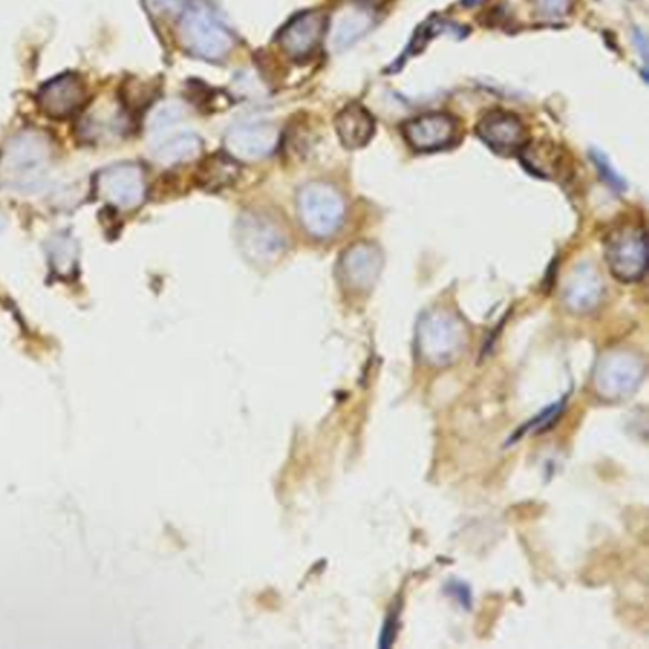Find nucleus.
I'll return each mask as SVG.
<instances>
[{"mask_svg":"<svg viewBox=\"0 0 649 649\" xmlns=\"http://www.w3.org/2000/svg\"><path fill=\"white\" fill-rule=\"evenodd\" d=\"M403 136L420 153L442 151L457 137V122L446 113H427L406 122Z\"/></svg>","mask_w":649,"mask_h":649,"instance_id":"10","label":"nucleus"},{"mask_svg":"<svg viewBox=\"0 0 649 649\" xmlns=\"http://www.w3.org/2000/svg\"><path fill=\"white\" fill-rule=\"evenodd\" d=\"M605 256L614 277L622 282H637L647 270L646 233L639 227H620L610 233Z\"/></svg>","mask_w":649,"mask_h":649,"instance_id":"5","label":"nucleus"},{"mask_svg":"<svg viewBox=\"0 0 649 649\" xmlns=\"http://www.w3.org/2000/svg\"><path fill=\"white\" fill-rule=\"evenodd\" d=\"M340 143L350 151L362 148L371 142L375 124L374 119L363 105L352 103L341 111L336 120Z\"/></svg>","mask_w":649,"mask_h":649,"instance_id":"16","label":"nucleus"},{"mask_svg":"<svg viewBox=\"0 0 649 649\" xmlns=\"http://www.w3.org/2000/svg\"><path fill=\"white\" fill-rule=\"evenodd\" d=\"M643 374L640 359L627 350L605 354L596 368V383L607 392H627L636 388Z\"/></svg>","mask_w":649,"mask_h":649,"instance_id":"14","label":"nucleus"},{"mask_svg":"<svg viewBox=\"0 0 649 649\" xmlns=\"http://www.w3.org/2000/svg\"><path fill=\"white\" fill-rule=\"evenodd\" d=\"M279 134L266 121L240 122L229 130L225 138L227 154L238 162H258L276 151Z\"/></svg>","mask_w":649,"mask_h":649,"instance_id":"8","label":"nucleus"},{"mask_svg":"<svg viewBox=\"0 0 649 649\" xmlns=\"http://www.w3.org/2000/svg\"><path fill=\"white\" fill-rule=\"evenodd\" d=\"M519 153L525 169L542 179L559 181L568 173L565 155L554 144H526Z\"/></svg>","mask_w":649,"mask_h":649,"instance_id":"17","label":"nucleus"},{"mask_svg":"<svg viewBox=\"0 0 649 649\" xmlns=\"http://www.w3.org/2000/svg\"><path fill=\"white\" fill-rule=\"evenodd\" d=\"M155 159L163 165H177L197 159L202 153L200 138L189 131H171L153 140Z\"/></svg>","mask_w":649,"mask_h":649,"instance_id":"18","label":"nucleus"},{"mask_svg":"<svg viewBox=\"0 0 649 649\" xmlns=\"http://www.w3.org/2000/svg\"><path fill=\"white\" fill-rule=\"evenodd\" d=\"M398 633V616L396 614H392V616L385 621V625L382 630L381 636V647L382 648H390L393 643L394 637Z\"/></svg>","mask_w":649,"mask_h":649,"instance_id":"25","label":"nucleus"},{"mask_svg":"<svg viewBox=\"0 0 649 649\" xmlns=\"http://www.w3.org/2000/svg\"><path fill=\"white\" fill-rule=\"evenodd\" d=\"M184 0H145V6L148 11L154 14H173L181 10Z\"/></svg>","mask_w":649,"mask_h":649,"instance_id":"24","label":"nucleus"},{"mask_svg":"<svg viewBox=\"0 0 649 649\" xmlns=\"http://www.w3.org/2000/svg\"><path fill=\"white\" fill-rule=\"evenodd\" d=\"M183 45L200 59L217 61L229 54L234 39L204 0H193L181 21Z\"/></svg>","mask_w":649,"mask_h":649,"instance_id":"3","label":"nucleus"},{"mask_svg":"<svg viewBox=\"0 0 649 649\" xmlns=\"http://www.w3.org/2000/svg\"><path fill=\"white\" fill-rule=\"evenodd\" d=\"M240 177L238 161L229 154H216L199 165L197 184L207 192L223 190Z\"/></svg>","mask_w":649,"mask_h":649,"instance_id":"19","label":"nucleus"},{"mask_svg":"<svg viewBox=\"0 0 649 649\" xmlns=\"http://www.w3.org/2000/svg\"><path fill=\"white\" fill-rule=\"evenodd\" d=\"M604 296V280L590 265H581L568 276L564 298L569 310L577 313L590 312L599 306Z\"/></svg>","mask_w":649,"mask_h":649,"instance_id":"15","label":"nucleus"},{"mask_svg":"<svg viewBox=\"0 0 649 649\" xmlns=\"http://www.w3.org/2000/svg\"><path fill=\"white\" fill-rule=\"evenodd\" d=\"M485 2L486 0H462V4L467 8L478 7Z\"/></svg>","mask_w":649,"mask_h":649,"instance_id":"28","label":"nucleus"},{"mask_svg":"<svg viewBox=\"0 0 649 649\" xmlns=\"http://www.w3.org/2000/svg\"><path fill=\"white\" fill-rule=\"evenodd\" d=\"M566 408V399L560 400L556 403H552L548 408L543 410L540 414L533 418L529 423L523 425L517 432L511 437V442L508 444H513L517 441H521L522 437L534 430V433H543L547 432L548 429L556 424V421L564 414Z\"/></svg>","mask_w":649,"mask_h":649,"instance_id":"22","label":"nucleus"},{"mask_svg":"<svg viewBox=\"0 0 649 649\" xmlns=\"http://www.w3.org/2000/svg\"><path fill=\"white\" fill-rule=\"evenodd\" d=\"M327 19L321 12L309 11L295 17L279 33V45L289 58H310L320 47Z\"/></svg>","mask_w":649,"mask_h":649,"instance_id":"12","label":"nucleus"},{"mask_svg":"<svg viewBox=\"0 0 649 649\" xmlns=\"http://www.w3.org/2000/svg\"><path fill=\"white\" fill-rule=\"evenodd\" d=\"M183 109L178 103H164L157 107L148 120V134L153 140L171 133L181 124Z\"/></svg>","mask_w":649,"mask_h":649,"instance_id":"21","label":"nucleus"},{"mask_svg":"<svg viewBox=\"0 0 649 649\" xmlns=\"http://www.w3.org/2000/svg\"><path fill=\"white\" fill-rule=\"evenodd\" d=\"M371 17L363 11H348L341 13L332 24L331 45L337 51H343L353 45L370 30Z\"/></svg>","mask_w":649,"mask_h":649,"instance_id":"20","label":"nucleus"},{"mask_svg":"<svg viewBox=\"0 0 649 649\" xmlns=\"http://www.w3.org/2000/svg\"><path fill=\"white\" fill-rule=\"evenodd\" d=\"M635 41H636V45L638 51L640 52V54L643 55L645 60H647V54H648V48H647V41L645 38V34L642 32H636V37H635Z\"/></svg>","mask_w":649,"mask_h":649,"instance_id":"27","label":"nucleus"},{"mask_svg":"<svg viewBox=\"0 0 649 649\" xmlns=\"http://www.w3.org/2000/svg\"><path fill=\"white\" fill-rule=\"evenodd\" d=\"M382 251L375 244L359 241L349 247L340 259L343 282L357 291L371 289L381 275Z\"/></svg>","mask_w":649,"mask_h":649,"instance_id":"11","label":"nucleus"},{"mask_svg":"<svg viewBox=\"0 0 649 649\" xmlns=\"http://www.w3.org/2000/svg\"><path fill=\"white\" fill-rule=\"evenodd\" d=\"M96 193L109 205L131 210L143 205L146 196V182L142 168L125 163L104 169L96 178Z\"/></svg>","mask_w":649,"mask_h":649,"instance_id":"6","label":"nucleus"},{"mask_svg":"<svg viewBox=\"0 0 649 649\" xmlns=\"http://www.w3.org/2000/svg\"><path fill=\"white\" fill-rule=\"evenodd\" d=\"M51 157L49 136L37 130L23 131L8 143L0 156V175L12 186L31 188L45 177Z\"/></svg>","mask_w":649,"mask_h":649,"instance_id":"2","label":"nucleus"},{"mask_svg":"<svg viewBox=\"0 0 649 649\" xmlns=\"http://www.w3.org/2000/svg\"><path fill=\"white\" fill-rule=\"evenodd\" d=\"M467 343L466 324L450 310L435 309L421 316L416 324V350L429 364L455 362Z\"/></svg>","mask_w":649,"mask_h":649,"instance_id":"1","label":"nucleus"},{"mask_svg":"<svg viewBox=\"0 0 649 649\" xmlns=\"http://www.w3.org/2000/svg\"><path fill=\"white\" fill-rule=\"evenodd\" d=\"M574 0H534L535 11L545 19H563L573 10Z\"/></svg>","mask_w":649,"mask_h":649,"instance_id":"23","label":"nucleus"},{"mask_svg":"<svg viewBox=\"0 0 649 649\" xmlns=\"http://www.w3.org/2000/svg\"><path fill=\"white\" fill-rule=\"evenodd\" d=\"M298 214L307 231L316 238H328L343 224L344 199L330 184L312 182L298 195Z\"/></svg>","mask_w":649,"mask_h":649,"instance_id":"4","label":"nucleus"},{"mask_svg":"<svg viewBox=\"0 0 649 649\" xmlns=\"http://www.w3.org/2000/svg\"><path fill=\"white\" fill-rule=\"evenodd\" d=\"M86 100L85 84L82 78L66 73L43 84L38 94V103L43 115L54 120H64L75 115Z\"/></svg>","mask_w":649,"mask_h":649,"instance_id":"9","label":"nucleus"},{"mask_svg":"<svg viewBox=\"0 0 649 649\" xmlns=\"http://www.w3.org/2000/svg\"><path fill=\"white\" fill-rule=\"evenodd\" d=\"M238 241L249 259L268 262L280 256L285 249V236L269 217L248 213L238 223Z\"/></svg>","mask_w":649,"mask_h":649,"instance_id":"7","label":"nucleus"},{"mask_svg":"<svg viewBox=\"0 0 649 649\" xmlns=\"http://www.w3.org/2000/svg\"><path fill=\"white\" fill-rule=\"evenodd\" d=\"M449 589L455 596V598H457L459 601L464 605V608H471L472 596L466 585L452 583L449 586Z\"/></svg>","mask_w":649,"mask_h":649,"instance_id":"26","label":"nucleus"},{"mask_svg":"<svg viewBox=\"0 0 649 649\" xmlns=\"http://www.w3.org/2000/svg\"><path fill=\"white\" fill-rule=\"evenodd\" d=\"M478 137L498 154L519 153L528 144L523 122L513 113L494 111L478 122Z\"/></svg>","mask_w":649,"mask_h":649,"instance_id":"13","label":"nucleus"}]
</instances>
